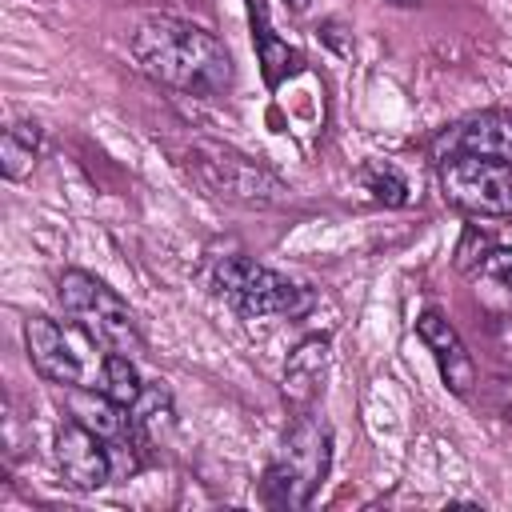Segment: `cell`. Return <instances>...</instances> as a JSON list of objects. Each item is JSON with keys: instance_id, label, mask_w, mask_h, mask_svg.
<instances>
[{"instance_id": "obj_1", "label": "cell", "mask_w": 512, "mask_h": 512, "mask_svg": "<svg viewBox=\"0 0 512 512\" xmlns=\"http://www.w3.org/2000/svg\"><path fill=\"white\" fill-rule=\"evenodd\" d=\"M128 48L136 68L148 80L184 96H220L232 88V76H236V64L224 40L204 24H192L180 16L140 20Z\"/></svg>"}, {"instance_id": "obj_2", "label": "cell", "mask_w": 512, "mask_h": 512, "mask_svg": "<svg viewBox=\"0 0 512 512\" xmlns=\"http://www.w3.org/2000/svg\"><path fill=\"white\" fill-rule=\"evenodd\" d=\"M332 468V428L324 416H312L308 408L288 424L280 452L268 460L260 476V496L268 508H308L316 488L324 484Z\"/></svg>"}, {"instance_id": "obj_3", "label": "cell", "mask_w": 512, "mask_h": 512, "mask_svg": "<svg viewBox=\"0 0 512 512\" xmlns=\"http://www.w3.org/2000/svg\"><path fill=\"white\" fill-rule=\"evenodd\" d=\"M204 276H208V288H212L228 308H236L240 316H252V320H260V316L296 320V316L312 312V304H316L312 288H304V284L280 276V272L268 268V264H256V260L244 256V252L212 256L208 268H204Z\"/></svg>"}, {"instance_id": "obj_4", "label": "cell", "mask_w": 512, "mask_h": 512, "mask_svg": "<svg viewBox=\"0 0 512 512\" xmlns=\"http://www.w3.org/2000/svg\"><path fill=\"white\" fill-rule=\"evenodd\" d=\"M24 348L32 368L64 388H104V368H108V348L96 344L76 320L60 324L52 316H32L24 320Z\"/></svg>"}, {"instance_id": "obj_5", "label": "cell", "mask_w": 512, "mask_h": 512, "mask_svg": "<svg viewBox=\"0 0 512 512\" xmlns=\"http://www.w3.org/2000/svg\"><path fill=\"white\" fill-rule=\"evenodd\" d=\"M56 300H60L64 316H72L108 352H120L132 360L144 352V336H140L132 308L100 276H92L84 268H64L56 276Z\"/></svg>"}, {"instance_id": "obj_6", "label": "cell", "mask_w": 512, "mask_h": 512, "mask_svg": "<svg viewBox=\"0 0 512 512\" xmlns=\"http://www.w3.org/2000/svg\"><path fill=\"white\" fill-rule=\"evenodd\" d=\"M188 168L220 200H236V204H252V208H272V204L288 200V184L276 172H268L260 160H252L228 144H216V140H192Z\"/></svg>"}, {"instance_id": "obj_7", "label": "cell", "mask_w": 512, "mask_h": 512, "mask_svg": "<svg viewBox=\"0 0 512 512\" xmlns=\"http://www.w3.org/2000/svg\"><path fill=\"white\" fill-rule=\"evenodd\" d=\"M440 192L452 208L480 220H512V164L452 156L440 160Z\"/></svg>"}, {"instance_id": "obj_8", "label": "cell", "mask_w": 512, "mask_h": 512, "mask_svg": "<svg viewBox=\"0 0 512 512\" xmlns=\"http://www.w3.org/2000/svg\"><path fill=\"white\" fill-rule=\"evenodd\" d=\"M452 156H480L496 164H512V112H476L452 128H444L432 140V160H452Z\"/></svg>"}, {"instance_id": "obj_9", "label": "cell", "mask_w": 512, "mask_h": 512, "mask_svg": "<svg viewBox=\"0 0 512 512\" xmlns=\"http://www.w3.org/2000/svg\"><path fill=\"white\" fill-rule=\"evenodd\" d=\"M56 468H60L64 484L76 488V492H96V488L112 484L108 440H100L88 424L68 416L56 428Z\"/></svg>"}, {"instance_id": "obj_10", "label": "cell", "mask_w": 512, "mask_h": 512, "mask_svg": "<svg viewBox=\"0 0 512 512\" xmlns=\"http://www.w3.org/2000/svg\"><path fill=\"white\" fill-rule=\"evenodd\" d=\"M416 336L424 340V348L436 356V368H440V380L448 384V392L456 396H468L472 384H476V360L472 352L464 348L460 332L452 328V320L440 312V308H424L416 316Z\"/></svg>"}, {"instance_id": "obj_11", "label": "cell", "mask_w": 512, "mask_h": 512, "mask_svg": "<svg viewBox=\"0 0 512 512\" xmlns=\"http://www.w3.org/2000/svg\"><path fill=\"white\" fill-rule=\"evenodd\" d=\"M328 360H332V340L328 336H304L288 360H284V400L292 408H312V400L324 392V376H328Z\"/></svg>"}, {"instance_id": "obj_12", "label": "cell", "mask_w": 512, "mask_h": 512, "mask_svg": "<svg viewBox=\"0 0 512 512\" xmlns=\"http://www.w3.org/2000/svg\"><path fill=\"white\" fill-rule=\"evenodd\" d=\"M248 20H252V44H256V60H260V76L268 88H280L288 76H296L304 68V56L276 36L272 20H268V4L264 0H248Z\"/></svg>"}, {"instance_id": "obj_13", "label": "cell", "mask_w": 512, "mask_h": 512, "mask_svg": "<svg viewBox=\"0 0 512 512\" xmlns=\"http://www.w3.org/2000/svg\"><path fill=\"white\" fill-rule=\"evenodd\" d=\"M40 144H44V132H40L36 120H12L0 136V172H4V180L32 176V168L40 160Z\"/></svg>"}, {"instance_id": "obj_14", "label": "cell", "mask_w": 512, "mask_h": 512, "mask_svg": "<svg viewBox=\"0 0 512 512\" xmlns=\"http://www.w3.org/2000/svg\"><path fill=\"white\" fill-rule=\"evenodd\" d=\"M132 416L144 436H156L160 428L172 424V392L164 388V380H144V392L132 404Z\"/></svg>"}, {"instance_id": "obj_15", "label": "cell", "mask_w": 512, "mask_h": 512, "mask_svg": "<svg viewBox=\"0 0 512 512\" xmlns=\"http://www.w3.org/2000/svg\"><path fill=\"white\" fill-rule=\"evenodd\" d=\"M360 184L372 192V200H380V204H388V208H404L412 196H408V180L392 168V164H384V160H376V164H364L360 168Z\"/></svg>"}, {"instance_id": "obj_16", "label": "cell", "mask_w": 512, "mask_h": 512, "mask_svg": "<svg viewBox=\"0 0 512 512\" xmlns=\"http://www.w3.org/2000/svg\"><path fill=\"white\" fill-rule=\"evenodd\" d=\"M472 276L480 284H492L504 296V304H512V248H492Z\"/></svg>"}, {"instance_id": "obj_17", "label": "cell", "mask_w": 512, "mask_h": 512, "mask_svg": "<svg viewBox=\"0 0 512 512\" xmlns=\"http://www.w3.org/2000/svg\"><path fill=\"white\" fill-rule=\"evenodd\" d=\"M488 252H492L488 236H484L476 224H468L464 236H460V244H456V268H460V272H476V268L484 264Z\"/></svg>"}, {"instance_id": "obj_18", "label": "cell", "mask_w": 512, "mask_h": 512, "mask_svg": "<svg viewBox=\"0 0 512 512\" xmlns=\"http://www.w3.org/2000/svg\"><path fill=\"white\" fill-rule=\"evenodd\" d=\"M320 32H324V40H328V44H332V48H336L340 56H348V52H352V40H340V32H344V28H340L336 20H328V24L320 28Z\"/></svg>"}, {"instance_id": "obj_19", "label": "cell", "mask_w": 512, "mask_h": 512, "mask_svg": "<svg viewBox=\"0 0 512 512\" xmlns=\"http://www.w3.org/2000/svg\"><path fill=\"white\" fill-rule=\"evenodd\" d=\"M284 4H288V8H292V12H304V8H308V4H312V0H284Z\"/></svg>"}, {"instance_id": "obj_20", "label": "cell", "mask_w": 512, "mask_h": 512, "mask_svg": "<svg viewBox=\"0 0 512 512\" xmlns=\"http://www.w3.org/2000/svg\"><path fill=\"white\" fill-rule=\"evenodd\" d=\"M392 4H416V0H392Z\"/></svg>"}]
</instances>
